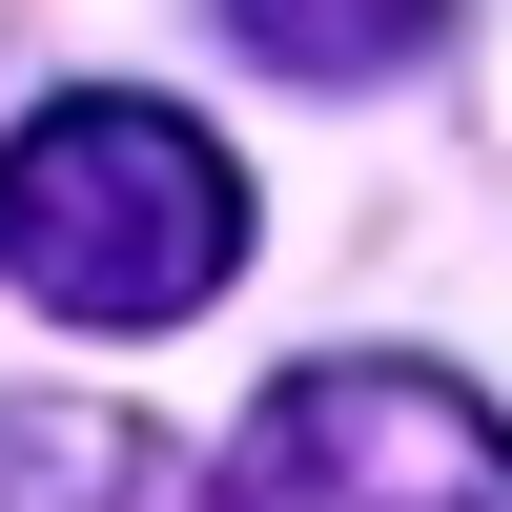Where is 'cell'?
<instances>
[{
	"label": "cell",
	"instance_id": "cell-1",
	"mask_svg": "<svg viewBox=\"0 0 512 512\" xmlns=\"http://www.w3.org/2000/svg\"><path fill=\"white\" fill-rule=\"evenodd\" d=\"M226 267H246V164L185 103L82 82V103L0 123V287L21 308H62V328H185V308H226Z\"/></svg>",
	"mask_w": 512,
	"mask_h": 512
},
{
	"label": "cell",
	"instance_id": "cell-2",
	"mask_svg": "<svg viewBox=\"0 0 512 512\" xmlns=\"http://www.w3.org/2000/svg\"><path fill=\"white\" fill-rule=\"evenodd\" d=\"M205 512H512V410L410 349H328L226 431Z\"/></svg>",
	"mask_w": 512,
	"mask_h": 512
},
{
	"label": "cell",
	"instance_id": "cell-3",
	"mask_svg": "<svg viewBox=\"0 0 512 512\" xmlns=\"http://www.w3.org/2000/svg\"><path fill=\"white\" fill-rule=\"evenodd\" d=\"M0 512H185V472L123 410H0Z\"/></svg>",
	"mask_w": 512,
	"mask_h": 512
},
{
	"label": "cell",
	"instance_id": "cell-4",
	"mask_svg": "<svg viewBox=\"0 0 512 512\" xmlns=\"http://www.w3.org/2000/svg\"><path fill=\"white\" fill-rule=\"evenodd\" d=\"M431 21L451 0H226V41L287 82H390V62H431Z\"/></svg>",
	"mask_w": 512,
	"mask_h": 512
}]
</instances>
